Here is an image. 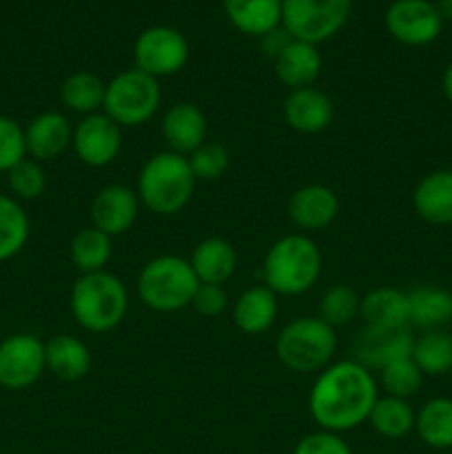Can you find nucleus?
I'll return each mask as SVG.
<instances>
[{"label":"nucleus","mask_w":452,"mask_h":454,"mask_svg":"<svg viewBox=\"0 0 452 454\" xmlns=\"http://www.w3.org/2000/svg\"><path fill=\"white\" fill-rule=\"evenodd\" d=\"M377 397L372 372L355 359H346L319 372L308 395V412L319 430L339 434L366 424Z\"/></svg>","instance_id":"nucleus-1"},{"label":"nucleus","mask_w":452,"mask_h":454,"mask_svg":"<svg viewBox=\"0 0 452 454\" xmlns=\"http://www.w3.org/2000/svg\"><path fill=\"white\" fill-rule=\"evenodd\" d=\"M195 176L189 158L173 151L151 155L137 176V198L155 215H175L191 202Z\"/></svg>","instance_id":"nucleus-2"},{"label":"nucleus","mask_w":452,"mask_h":454,"mask_svg":"<svg viewBox=\"0 0 452 454\" xmlns=\"http://www.w3.org/2000/svg\"><path fill=\"white\" fill-rule=\"evenodd\" d=\"M322 251L304 233L279 238L264 257V282L275 295H301L322 275Z\"/></svg>","instance_id":"nucleus-3"},{"label":"nucleus","mask_w":452,"mask_h":454,"mask_svg":"<svg viewBox=\"0 0 452 454\" xmlns=\"http://www.w3.org/2000/svg\"><path fill=\"white\" fill-rule=\"evenodd\" d=\"M129 310V293L122 279L109 270L80 275L71 288V313L89 333H109Z\"/></svg>","instance_id":"nucleus-4"},{"label":"nucleus","mask_w":452,"mask_h":454,"mask_svg":"<svg viewBox=\"0 0 452 454\" xmlns=\"http://www.w3.org/2000/svg\"><path fill=\"white\" fill-rule=\"evenodd\" d=\"M199 279L191 262L180 255H160L146 262L137 275V295L142 304L158 313H175L193 301Z\"/></svg>","instance_id":"nucleus-5"},{"label":"nucleus","mask_w":452,"mask_h":454,"mask_svg":"<svg viewBox=\"0 0 452 454\" xmlns=\"http://www.w3.org/2000/svg\"><path fill=\"white\" fill-rule=\"evenodd\" d=\"M275 353L288 371L322 372L337 353L335 328L319 317L292 319L277 335Z\"/></svg>","instance_id":"nucleus-6"},{"label":"nucleus","mask_w":452,"mask_h":454,"mask_svg":"<svg viewBox=\"0 0 452 454\" xmlns=\"http://www.w3.org/2000/svg\"><path fill=\"white\" fill-rule=\"evenodd\" d=\"M162 89L158 78L140 69H129L106 82L102 114L109 115L120 129L142 127L160 109Z\"/></svg>","instance_id":"nucleus-7"},{"label":"nucleus","mask_w":452,"mask_h":454,"mask_svg":"<svg viewBox=\"0 0 452 454\" xmlns=\"http://www.w3.org/2000/svg\"><path fill=\"white\" fill-rule=\"evenodd\" d=\"M353 0H282V27L292 40L317 47L344 29Z\"/></svg>","instance_id":"nucleus-8"},{"label":"nucleus","mask_w":452,"mask_h":454,"mask_svg":"<svg viewBox=\"0 0 452 454\" xmlns=\"http://www.w3.org/2000/svg\"><path fill=\"white\" fill-rule=\"evenodd\" d=\"M189 40L177 29L167 25H155L142 31L133 44V58L136 69L153 75V78H167L184 69L189 60Z\"/></svg>","instance_id":"nucleus-9"},{"label":"nucleus","mask_w":452,"mask_h":454,"mask_svg":"<svg viewBox=\"0 0 452 454\" xmlns=\"http://www.w3.org/2000/svg\"><path fill=\"white\" fill-rule=\"evenodd\" d=\"M44 371H47L44 344L35 335L18 333L0 341V386L3 388H31Z\"/></svg>","instance_id":"nucleus-10"},{"label":"nucleus","mask_w":452,"mask_h":454,"mask_svg":"<svg viewBox=\"0 0 452 454\" xmlns=\"http://www.w3.org/2000/svg\"><path fill=\"white\" fill-rule=\"evenodd\" d=\"M443 20L430 0H394L386 12V29L397 43L424 47L441 34Z\"/></svg>","instance_id":"nucleus-11"},{"label":"nucleus","mask_w":452,"mask_h":454,"mask_svg":"<svg viewBox=\"0 0 452 454\" xmlns=\"http://www.w3.org/2000/svg\"><path fill=\"white\" fill-rule=\"evenodd\" d=\"M74 151L87 167L102 168L115 162L122 151V129L106 114L84 115L74 129Z\"/></svg>","instance_id":"nucleus-12"},{"label":"nucleus","mask_w":452,"mask_h":454,"mask_svg":"<svg viewBox=\"0 0 452 454\" xmlns=\"http://www.w3.org/2000/svg\"><path fill=\"white\" fill-rule=\"evenodd\" d=\"M140 213L137 191L127 184H109L97 191L91 202V226L100 229L109 238L124 235L133 229Z\"/></svg>","instance_id":"nucleus-13"},{"label":"nucleus","mask_w":452,"mask_h":454,"mask_svg":"<svg viewBox=\"0 0 452 454\" xmlns=\"http://www.w3.org/2000/svg\"><path fill=\"white\" fill-rule=\"evenodd\" d=\"M415 337L408 328L401 331H370L362 328L355 340V362L368 371H381L397 359L412 357Z\"/></svg>","instance_id":"nucleus-14"},{"label":"nucleus","mask_w":452,"mask_h":454,"mask_svg":"<svg viewBox=\"0 0 452 454\" xmlns=\"http://www.w3.org/2000/svg\"><path fill=\"white\" fill-rule=\"evenodd\" d=\"M27 158L35 162L56 160L74 145V129L58 111H44L25 127Z\"/></svg>","instance_id":"nucleus-15"},{"label":"nucleus","mask_w":452,"mask_h":454,"mask_svg":"<svg viewBox=\"0 0 452 454\" xmlns=\"http://www.w3.org/2000/svg\"><path fill=\"white\" fill-rule=\"evenodd\" d=\"M207 115L193 102H177L162 118V137L168 146L167 151L184 158H189L199 145L207 142Z\"/></svg>","instance_id":"nucleus-16"},{"label":"nucleus","mask_w":452,"mask_h":454,"mask_svg":"<svg viewBox=\"0 0 452 454\" xmlns=\"http://www.w3.org/2000/svg\"><path fill=\"white\" fill-rule=\"evenodd\" d=\"M359 319L363 328L370 331H401L410 324V306L408 293L393 286L372 288L362 297L359 304Z\"/></svg>","instance_id":"nucleus-17"},{"label":"nucleus","mask_w":452,"mask_h":454,"mask_svg":"<svg viewBox=\"0 0 452 454\" xmlns=\"http://www.w3.org/2000/svg\"><path fill=\"white\" fill-rule=\"evenodd\" d=\"M339 200L335 191L323 184H306L288 200V217L304 231H323L335 222Z\"/></svg>","instance_id":"nucleus-18"},{"label":"nucleus","mask_w":452,"mask_h":454,"mask_svg":"<svg viewBox=\"0 0 452 454\" xmlns=\"http://www.w3.org/2000/svg\"><path fill=\"white\" fill-rule=\"evenodd\" d=\"M284 118L288 127L300 133H319L331 127L335 118V105L323 91L315 87L297 89L288 93L284 102Z\"/></svg>","instance_id":"nucleus-19"},{"label":"nucleus","mask_w":452,"mask_h":454,"mask_svg":"<svg viewBox=\"0 0 452 454\" xmlns=\"http://www.w3.org/2000/svg\"><path fill=\"white\" fill-rule=\"evenodd\" d=\"M275 74H277L279 82L291 91L313 87L322 75V53L315 44L291 40L275 56Z\"/></svg>","instance_id":"nucleus-20"},{"label":"nucleus","mask_w":452,"mask_h":454,"mask_svg":"<svg viewBox=\"0 0 452 454\" xmlns=\"http://www.w3.org/2000/svg\"><path fill=\"white\" fill-rule=\"evenodd\" d=\"M191 269L199 284H217L224 286L235 273L238 266V253L233 244L224 238H207L195 247L191 255Z\"/></svg>","instance_id":"nucleus-21"},{"label":"nucleus","mask_w":452,"mask_h":454,"mask_svg":"<svg viewBox=\"0 0 452 454\" xmlns=\"http://www.w3.org/2000/svg\"><path fill=\"white\" fill-rule=\"evenodd\" d=\"M412 207L430 224H452V171H434L417 184Z\"/></svg>","instance_id":"nucleus-22"},{"label":"nucleus","mask_w":452,"mask_h":454,"mask_svg":"<svg viewBox=\"0 0 452 454\" xmlns=\"http://www.w3.org/2000/svg\"><path fill=\"white\" fill-rule=\"evenodd\" d=\"M224 13L235 29L257 38L282 27V0H224Z\"/></svg>","instance_id":"nucleus-23"},{"label":"nucleus","mask_w":452,"mask_h":454,"mask_svg":"<svg viewBox=\"0 0 452 454\" xmlns=\"http://www.w3.org/2000/svg\"><path fill=\"white\" fill-rule=\"evenodd\" d=\"M277 295L269 286H251L233 306V322L246 335H261L277 319Z\"/></svg>","instance_id":"nucleus-24"},{"label":"nucleus","mask_w":452,"mask_h":454,"mask_svg":"<svg viewBox=\"0 0 452 454\" xmlns=\"http://www.w3.org/2000/svg\"><path fill=\"white\" fill-rule=\"evenodd\" d=\"M47 371L62 381H78L91 368L87 344L74 335H56L44 344Z\"/></svg>","instance_id":"nucleus-25"},{"label":"nucleus","mask_w":452,"mask_h":454,"mask_svg":"<svg viewBox=\"0 0 452 454\" xmlns=\"http://www.w3.org/2000/svg\"><path fill=\"white\" fill-rule=\"evenodd\" d=\"M106 82L91 71H75L60 84V100L69 111L80 115L100 114L105 105Z\"/></svg>","instance_id":"nucleus-26"},{"label":"nucleus","mask_w":452,"mask_h":454,"mask_svg":"<svg viewBox=\"0 0 452 454\" xmlns=\"http://www.w3.org/2000/svg\"><path fill=\"white\" fill-rule=\"evenodd\" d=\"M410 324L419 328H437L452 322V293L439 286H419L408 293Z\"/></svg>","instance_id":"nucleus-27"},{"label":"nucleus","mask_w":452,"mask_h":454,"mask_svg":"<svg viewBox=\"0 0 452 454\" xmlns=\"http://www.w3.org/2000/svg\"><path fill=\"white\" fill-rule=\"evenodd\" d=\"M415 430L425 446L437 450L452 448V399L437 397L425 402L417 412Z\"/></svg>","instance_id":"nucleus-28"},{"label":"nucleus","mask_w":452,"mask_h":454,"mask_svg":"<svg viewBox=\"0 0 452 454\" xmlns=\"http://www.w3.org/2000/svg\"><path fill=\"white\" fill-rule=\"evenodd\" d=\"M368 421H370L375 433L381 434V437L401 439L415 430L417 415L410 408V403H408V399L388 397L386 395V397H377Z\"/></svg>","instance_id":"nucleus-29"},{"label":"nucleus","mask_w":452,"mask_h":454,"mask_svg":"<svg viewBox=\"0 0 452 454\" xmlns=\"http://www.w3.org/2000/svg\"><path fill=\"white\" fill-rule=\"evenodd\" d=\"M111 238L96 226H84L71 239V262L80 275L105 270L111 260Z\"/></svg>","instance_id":"nucleus-30"},{"label":"nucleus","mask_w":452,"mask_h":454,"mask_svg":"<svg viewBox=\"0 0 452 454\" xmlns=\"http://www.w3.org/2000/svg\"><path fill=\"white\" fill-rule=\"evenodd\" d=\"M27 239H29V217L16 198L0 193V262L18 255L25 248Z\"/></svg>","instance_id":"nucleus-31"},{"label":"nucleus","mask_w":452,"mask_h":454,"mask_svg":"<svg viewBox=\"0 0 452 454\" xmlns=\"http://www.w3.org/2000/svg\"><path fill=\"white\" fill-rule=\"evenodd\" d=\"M412 362L424 375H446L452 371V335L443 331H430L415 340Z\"/></svg>","instance_id":"nucleus-32"},{"label":"nucleus","mask_w":452,"mask_h":454,"mask_svg":"<svg viewBox=\"0 0 452 454\" xmlns=\"http://www.w3.org/2000/svg\"><path fill=\"white\" fill-rule=\"evenodd\" d=\"M359 304H362V297L357 295V291H353L346 284H337L322 295L319 319H323L332 328L346 326L355 317H359Z\"/></svg>","instance_id":"nucleus-33"},{"label":"nucleus","mask_w":452,"mask_h":454,"mask_svg":"<svg viewBox=\"0 0 452 454\" xmlns=\"http://www.w3.org/2000/svg\"><path fill=\"white\" fill-rule=\"evenodd\" d=\"M379 381L381 386H384L388 397L408 399L421 388L424 372H421L419 366L412 362V357H406V359H397V362L381 368Z\"/></svg>","instance_id":"nucleus-34"},{"label":"nucleus","mask_w":452,"mask_h":454,"mask_svg":"<svg viewBox=\"0 0 452 454\" xmlns=\"http://www.w3.org/2000/svg\"><path fill=\"white\" fill-rule=\"evenodd\" d=\"M7 184L12 198L16 200H38L47 189V176L35 160L25 158L12 171H7Z\"/></svg>","instance_id":"nucleus-35"},{"label":"nucleus","mask_w":452,"mask_h":454,"mask_svg":"<svg viewBox=\"0 0 452 454\" xmlns=\"http://www.w3.org/2000/svg\"><path fill=\"white\" fill-rule=\"evenodd\" d=\"M229 162H230L229 151H226V146H222L220 142L207 140L189 155V164L195 180H204V182L220 180V177L226 173V168H229Z\"/></svg>","instance_id":"nucleus-36"},{"label":"nucleus","mask_w":452,"mask_h":454,"mask_svg":"<svg viewBox=\"0 0 452 454\" xmlns=\"http://www.w3.org/2000/svg\"><path fill=\"white\" fill-rule=\"evenodd\" d=\"M27 158L25 129L16 120L0 115V173H7Z\"/></svg>","instance_id":"nucleus-37"},{"label":"nucleus","mask_w":452,"mask_h":454,"mask_svg":"<svg viewBox=\"0 0 452 454\" xmlns=\"http://www.w3.org/2000/svg\"><path fill=\"white\" fill-rule=\"evenodd\" d=\"M292 454H353L348 443L341 439V434L328 433V430H317L301 439L295 446Z\"/></svg>","instance_id":"nucleus-38"},{"label":"nucleus","mask_w":452,"mask_h":454,"mask_svg":"<svg viewBox=\"0 0 452 454\" xmlns=\"http://www.w3.org/2000/svg\"><path fill=\"white\" fill-rule=\"evenodd\" d=\"M191 306L202 317H220L226 310V306H229V295H226L224 286H217V284H199Z\"/></svg>","instance_id":"nucleus-39"},{"label":"nucleus","mask_w":452,"mask_h":454,"mask_svg":"<svg viewBox=\"0 0 452 454\" xmlns=\"http://www.w3.org/2000/svg\"><path fill=\"white\" fill-rule=\"evenodd\" d=\"M437 12H439V16H441V20L452 22V0H439Z\"/></svg>","instance_id":"nucleus-40"},{"label":"nucleus","mask_w":452,"mask_h":454,"mask_svg":"<svg viewBox=\"0 0 452 454\" xmlns=\"http://www.w3.org/2000/svg\"><path fill=\"white\" fill-rule=\"evenodd\" d=\"M443 91H446V98L452 102V62L443 71Z\"/></svg>","instance_id":"nucleus-41"}]
</instances>
